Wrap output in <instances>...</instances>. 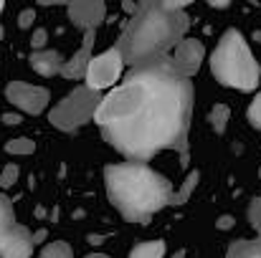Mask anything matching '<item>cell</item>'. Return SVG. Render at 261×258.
I'll use <instances>...</instances> for the list:
<instances>
[{
    "instance_id": "cell-1",
    "label": "cell",
    "mask_w": 261,
    "mask_h": 258,
    "mask_svg": "<svg viewBox=\"0 0 261 258\" xmlns=\"http://www.w3.org/2000/svg\"><path fill=\"white\" fill-rule=\"evenodd\" d=\"M193 84L177 76L165 59L135 66L94 114L104 139L129 160H150L175 150L188 165V127Z\"/></svg>"
},
{
    "instance_id": "cell-2",
    "label": "cell",
    "mask_w": 261,
    "mask_h": 258,
    "mask_svg": "<svg viewBox=\"0 0 261 258\" xmlns=\"http://www.w3.org/2000/svg\"><path fill=\"white\" fill-rule=\"evenodd\" d=\"M190 28V18L185 13V3L173 0H145L137 3L127 28L119 36L117 53L122 64L142 66L158 59H165L175 46L185 38Z\"/></svg>"
},
{
    "instance_id": "cell-3",
    "label": "cell",
    "mask_w": 261,
    "mask_h": 258,
    "mask_svg": "<svg viewBox=\"0 0 261 258\" xmlns=\"http://www.w3.org/2000/svg\"><path fill=\"white\" fill-rule=\"evenodd\" d=\"M104 185L112 205L135 223L152 218L173 200V185L160 172L137 162L109 165L104 170Z\"/></svg>"
},
{
    "instance_id": "cell-4",
    "label": "cell",
    "mask_w": 261,
    "mask_h": 258,
    "mask_svg": "<svg viewBox=\"0 0 261 258\" xmlns=\"http://www.w3.org/2000/svg\"><path fill=\"white\" fill-rule=\"evenodd\" d=\"M211 71L223 86H231L239 91H254L261 79L259 64L254 61L246 38L236 28L221 36L211 56Z\"/></svg>"
},
{
    "instance_id": "cell-5",
    "label": "cell",
    "mask_w": 261,
    "mask_h": 258,
    "mask_svg": "<svg viewBox=\"0 0 261 258\" xmlns=\"http://www.w3.org/2000/svg\"><path fill=\"white\" fill-rule=\"evenodd\" d=\"M101 104V94L91 91L87 86L74 89L71 94H66L48 114V122L61 129V132H76L87 124L89 119H94L96 109Z\"/></svg>"
},
{
    "instance_id": "cell-6",
    "label": "cell",
    "mask_w": 261,
    "mask_h": 258,
    "mask_svg": "<svg viewBox=\"0 0 261 258\" xmlns=\"http://www.w3.org/2000/svg\"><path fill=\"white\" fill-rule=\"evenodd\" d=\"M122 56L117 53V48H109L99 56H91L87 66V74H84V81H87V89L91 91H99L107 89V86H114V81H119L122 76Z\"/></svg>"
},
{
    "instance_id": "cell-7",
    "label": "cell",
    "mask_w": 261,
    "mask_h": 258,
    "mask_svg": "<svg viewBox=\"0 0 261 258\" xmlns=\"http://www.w3.org/2000/svg\"><path fill=\"white\" fill-rule=\"evenodd\" d=\"M203 59H205V46L198 38H182L173 51L165 56L168 66L173 69L177 76H182V79L195 76L200 64H203Z\"/></svg>"
},
{
    "instance_id": "cell-8",
    "label": "cell",
    "mask_w": 261,
    "mask_h": 258,
    "mask_svg": "<svg viewBox=\"0 0 261 258\" xmlns=\"http://www.w3.org/2000/svg\"><path fill=\"white\" fill-rule=\"evenodd\" d=\"M5 99L25 114H41L48 106V91L43 86H33L25 81H10L5 86Z\"/></svg>"
},
{
    "instance_id": "cell-9",
    "label": "cell",
    "mask_w": 261,
    "mask_h": 258,
    "mask_svg": "<svg viewBox=\"0 0 261 258\" xmlns=\"http://www.w3.org/2000/svg\"><path fill=\"white\" fill-rule=\"evenodd\" d=\"M104 18H107V5L101 0H79L69 5V20L84 33L96 31L104 23Z\"/></svg>"
},
{
    "instance_id": "cell-10",
    "label": "cell",
    "mask_w": 261,
    "mask_h": 258,
    "mask_svg": "<svg viewBox=\"0 0 261 258\" xmlns=\"http://www.w3.org/2000/svg\"><path fill=\"white\" fill-rule=\"evenodd\" d=\"M33 253V241L25 225H13L3 238H0V258H31Z\"/></svg>"
},
{
    "instance_id": "cell-11",
    "label": "cell",
    "mask_w": 261,
    "mask_h": 258,
    "mask_svg": "<svg viewBox=\"0 0 261 258\" xmlns=\"http://www.w3.org/2000/svg\"><path fill=\"white\" fill-rule=\"evenodd\" d=\"M94 41H96V31H87V33H84V41H82V48H79L69 61H64V66H61V76H64V79H69V81L84 79L87 66H89V61H91Z\"/></svg>"
},
{
    "instance_id": "cell-12",
    "label": "cell",
    "mask_w": 261,
    "mask_h": 258,
    "mask_svg": "<svg viewBox=\"0 0 261 258\" xmlns=\"http://www.w3.org/2000/svg\"><path fill=\"white\" fill-rule=\"evenodd\" d=\"M31 69L41 76H54V74H61V66H64V59L56 53V51H33L31 59H28Z\"/></svg>"
},
{
    "instance_id": "cell-13",
    "label": "cell",
    "mask_w": 261,
    "mask_h": 258,
    "mask_svg": "<svg viewBox=\"0 0 261 258\" xmlns=\"http://www.w3.org/2000/svg\"><path fill=\"white\" fill-rule=\"evenodd\" d=\"M226 258H261V241H239L228 248Z\"/></svg>"
},
{
    "instance_id": "cell-14",
    "label": "cell",
    "mask_w": 261,
    "mask_h": 258,
    "mask_svg": "<svg viewBox=\"0 0 261 258\" xmlns=\"http://www.w3.org/2000/svg\"><path fill=\"white\" fill-rule=\"evenodd\" d=\"M198 180H200V172L198 170H193V172H188V177L182 180V185H180V190L177 192H173V205H185L188 200H190V195H193V190L198 187Z\"/></svg>"
},
{
    "instance_id": "cell-15",
    "label": "cell",
    "mask_w": 261,
    "mask_h": 258,
    "mask_svg": "<svg viewBox=\"0 0 261 258\" xmlns=\"http://www.w3.org/2000/svg\"><path fill=\"white\" fill-rule=\"evenodd\" d=\"M165 256V243L163 241H145L135 246L127 258H163Z\"/></svg>"
},
{
    "instance_id": "cell-16",
    "label": "cell",
    "mask_w": 261,
    "mask_h": 258,
    "mask_svg": "<svg viewBox=\"0 0 261 258\" xmlns=\"http://www.w3.org/2000/svg\"><path fill=\"white\" fill-rule=\"evenodd\" d=\"M228 119H231V109H228L226 104H216V106L211 109V114H208L211 129H213L216 134H223V132H226V124H228Z\"/></svg>"
},
{
    "instance_id": "cell-17",
    "label": "cell",
    "mask_w": 261,
    "mask_h": 258,
    "mask_svg": "<svg viewBox=\"0 0 261 258\" xmlns=\"http://www.w3.org/2000/svg\"><path fill=\"white\" fill-rule=\"evenodd\" d=\"M15 225V210H13V200L8 195H0V238Z\"/></svg>"
},
{
    "instance_id": "cell-18",
    "label": "cell",
    "mask_w": 261,
    "mask_h": 258,
    "mask_svg": "<svg viewBox=\"0 0 261 258\" xmlns=\"http://www.w3.org/2000/svg\"><path fill=\"white\" fill-rule=\"evenodd\" d=\"M5 152L8 155H33L36 152V142L28 139V137H15L5 145Z\"/></svg>"
},
{
    "instance_id": "cell-19",
    "label": "cell",
    "mask_w": 261,
    "mask_h": 258,
    "mask_svg": "<svg viewBox=\"0 0 261 258\" xmlns=\"http://www.w3.org/2000/svg\"><path fill=\"white\" fill-rule=\"evenodd\" d=\"M41 258H74V251L66 241H54L41 251Z\"/></svg>"
},
{
    "instance_id": "cell-20",
    "label": "cell",
    "mask_w": 261,
    "mask_h": 258,
    "mask_svg": "<svg viewBox=\"0 0 261 258\" xmlns=\"http://www.w3.org/2000/svg\"><path fill=\"white\" fill-rule=\"evenodd\" d=\"M249 223H251V228L256 231V236L261 241V197H254L249 203Z\"/></svg>"
},
{
    "instance_id": "cell-21",
    "label": "cell",
    "mask_w": 261,
    "mask_h": 258,
    "mask_svg": "<svg viewBox=\"0 0 261 258\" xmlns=\"http://www.w3.org/2000/svg\"><path fill=\"white\" fill-rule=\"evenodd\" d=\"M18 175H20V170H18V165H5L3 167V172H0V187L3 190H8V187H13L15 182H18Z\"/></svg>"
},
{
    "instance_id": "cell-22",
    "label": "cell",
    "mask_w": 261,
    "mask_h": 258,
    "mask_svg": "<svg viewBox=\"0 0 261 258\" xmlns=\"http://www.w3.org/2000/svg\"><path fill=\"white\" fill-rule=\"evenodd\" d=\"M246 117H249V124H251L254 129H259L261 132V94H256V96H254V101L249 104Z\"/></svg>"
},
{
    "instance_id": "cell-23",
    "label": "cell",
    "mask_w": 261,
    "mask_h": 258,
    "mask_svg": "<svg viewBox=\"0 0 261 258\" xmlns=\"http://www.w3.org/2000/svg\"><path fill=\"white\" fill-rule=\"evenodd\" d=\"M46 41H48V31H46V28H36L33 36H31V46H33V51H43Z\"/></svg>"
},
{
    "instance_id": "cell-24",
    "label": "cell",
    "mask_w": 261,
    "mask_h": 258,
    "mask_svg": "<svg viewBox=\"0 0 261 258\" xmlns=\"http://www.w3.org/2000/svg\"><path fill=\"white\" fill-rule=\"evenodd\" d=\"M33 20H36V10H33V8H28V10H23V13L18 15V25H20V28H31Z\"/></svg>"
},
{
    "instance_id": "cell-25",
    "label": "cell",
    "mask_w": 261,
    "mask_h": 258,
    "mask_svg": "<svg viewBox=\"0 0 261 258\" xmlns=\"http://www.w3.org/2000/svg\"><path fill=\"white\" fill-rule=\"evenodd\" d=\"M46 236H48V231H43V228H41V231H36V233L31 236V241H33V248H36L41 241H46Z\"/></svg>"
},
{
    "instance_id": "cell-26",
    "label": "cell",
    "mask_w": 261,
    "mask_h": 258,
    "mask_svg": "<svg viewBox=\"0 0 261 258\" xmlns=\"http://www.w3.org/2000/svg\"><path fill=\"white\" fill-rule=\"evenodd\" d=\"M3 122L10 124V127H15V124L20 122V117H18V114H3Z\"/></svg>"
},
{
    "instance_id": "cell-27",
    "label": "cell",
    "mask_w": 261,
    "mask_h": 258,
    "mask_svg": "<svg viewBox=\"0 0 261 258\" xmlns=\"http://www.w3.org/2000/svg\"><path fill=\"white\" fill-rule=\"evenodd\" d=\"M122 8H124L127 13H135V10H137V3H129V0H127V3H124Z\"/></svg>"
},
{
    "instance_id": "cell-28",
    "label": "cell",
    "mask_w": 261,
    "mask_h": 258,
    "mask_svg": "<svg viewBox=\"0 0 261 258\" xmlns=\"http://www.w3.org/2000/svg\"><path fill=\"white\" fill-rule=\"evenodd\" d=\"M218 225H221V228H231V218H221Z\"/></svg>"
},
{
    "instance_id": "cell-29",
    "label": "cell",
    "mask_w": 261,
    "mask_h": 258,
    "mask_svg": "<svg viewBox=\"0 0 261 258\" xmlns=\"http://www.w3.org/2000/svg\"><path fill=\"white\" fill-rule=\"evenodd\" d=\"M87 258H109V256H107V253H89Z\"/></svg>"
},
{
    "instance_id": "cell-30",
    "label": "cell",
    "mask_w": 261,
    "mask_h": 258,
    "mask_svg": "<svg viewBox=\"0 0 261 258\" xmlns=\"http://www.w3.org/2000/svg\"><path fill=\"white\" fill-rule=\"evenodd\" d=\"M254 41H259V43H261V31H259V33H254Z\"/></svg>"
},
{
    "instance_id": "cell-31",
    "label": "cell",
    "mask_w": 261,
    "mask_h": 258,
    "mask_svg": "<svg viewBox=\"0 0 261 258\" xmlns=\"http://www.w3.org/2000/svg\"><path fill=\"white\" fill-rule=\"evenodd\" d=\"M175 258H185V251H180V253H177V256Z\"/></svg>"
},
{
    "instance_id": "cell-32",
    "label": "cell",
    "mask_w": 261,
    "mask_h": 258,
    "mask_svg": "<svg viewBox=\"0 0 261 258\" xmlns=\"http://www.w3.org/2000/svg\"><path fill=\"white\" fill-rule=\"evenodd\" d=\"M3 8H5V5H3V3H0V13H3Z\"/></svg>"
},
{
    "instance_id": "cell-33",
    "label": "cell",
    "mask_w": 261,
    "mask_h": 258,
    "mask_svg": "<svg viewBox=\"0 0 261 258\" xmlns=\"http://www.w3.org/2000/svg\"><path fill=\"white\" fill-rule=\"evenodd\" d=\"M259 177H261V170H259Z\"/></svg>"
}]
</instances>
